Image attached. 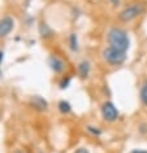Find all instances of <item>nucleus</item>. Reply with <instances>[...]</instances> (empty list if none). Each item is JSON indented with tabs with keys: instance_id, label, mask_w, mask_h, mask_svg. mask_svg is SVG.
<instances>
[{
	"instance_id": "f257e3e1",
	"label": "nucleus",
	"mask_w": 147,
	"mask_h": 153,
	"mask_svg": "<svg viewBox=\"0 0 147 153\" xmlns=\"http://www.w3.org/2000/svg\"><path fill=\"white\" fill-rule=\"evenodd\" d=\"M107 42L108 45H112L115 48H118L121 51L128 52L130 47V38L126 30L121 27H111L107 33Z\"/></svg>"
},
{
	"instance_id": "f03ea898",
	"label": "nucleus",
	"mask_w": 147,
	"mask_h": 153,
	"mask_svg": "<svg viewBox=\"0 0 147 153\" xmlns=\"http://www.w3.org/2000/svg\"><path fill=\"white\" fill-rule=\"evenodd\" d=\"M146 12V4L142 1H134L130 4L125 5L124 8L120 10L117 14V20L122 24H129V22L134 21L135 18L142 16Z\"/></svg>"
},
{
	"instance_id": "7ed1b4c3",
	"label": "nucleus",
	"mask_w": 147,
	"mask_h": 153,
	"mask_svg": "<svg viewBox=\"0 0 147 153\" xmlns=\"http://www.w3.org/2000/svg\"><path fill=\"white\" fill-rule=\"evenodd\" d=\"M102 57L110 66H121L126 61V52L112 45H107L102 51Z\"/></svg>"
},
{
	"instance_id": "20e7f679",
	"label": "nucleus",
	"mask_w": 147,
	"mask_h": 153,
	"mask_svg": "<svg viewBox=\"0 0 147 153\" xmlns=\"http://www.w3.org/2000/svg\"><path fill=\"white\" fill-rule=\"evenodd\" d=\"M100 114H102V118L106 122H116L120 117L118 109L116 108V105L112 101H104L102 106H100Z\"/></svg>"
},
{
	"instance_id": "39448f33",
	"label": "nucleus",
	"mask_w": 147,
	"mask_h": 153,
	"mask_svg": "<svg viewBox=\"0 0 147 153\" xmlns=\"http://www.w3.org/2000/svg\"><path fill=\"white\" fill-rule=\"evenodd\" d=\"M13 27H14V21L12 17L4 16L3 18H0V38H7L12 33Z\"/></svg>"
},
{
	"instance_id": "423d86ee",
	"label": "nucleus",
	"mask_w": 147,
	"mask_h": 153,
	"mask_svg": "<svg viewBox=\"0 0 147 153\" xmlns=\"http://www.w3.org/2000/svg\"><path fill=\"white\" fill-rule=\"evenodd\" d=\"M48 66L51 68V70L55 73V74H61L64 70H65V62L63 60L60 59V57L57 56H50L48 59Z\"/></svg>"
},
{
	"instance_id": "0eeeda50",
	"label": "nucleus",
	"mask_w": 147,
	"mask_h": 153,
	"mask_svg": "<svg viewBox=\"0 0 147 153\" xmlns=\"http://www.w3.org/2000/svg\"><path fill=\"white\" fill-rule=\"evenodd\" d=\"M30 104H32L33 108L38 110V112H46V110L48 109V101L46 100L44 97L38 96V95L30 97Z\"/></svg>"
},
{
	"instance_id": "6e6552de",
	"label": "nucleus",
	"mask_w": 147,
	"mask_h": 153,
	"mask_svg": "<svg viewBox=\"0 0 147 153\" xmlns=\"http://www.w3.org/2000/svg\"><path fill=\"white\" fill-rule=\"evenodd\" d=\"M90 71H91V64L87 60H81L77 64V74L81 79H87L90 76Z\"/></svg>"
},
{
	"instance_id": "1a4fd4ad",
	"label": "nucleus",
	"mask_w": 147,
	"mask_h": 153,
	"mask_svg": "<svg viewBox=\"0 0 147 153\" xmlns=\"http://www.w3.org/2000/svg\"><path fill=\"white\" fill-rule=\"evenodd\" d=\"M139 100H141L142 105L147 108V78L142 82L141 88H139Z\"/></svg>"
},
{
	"instance_id": "9d476101",
	"label": "nucleus",
	"mask_w": 147,
	"mask_h": 153,
	"mask_svg": "<svg viewBox=\"0 0 147 153\" xmlns=\"http://www.w3.org/2000/svg\"><path fill=\"white\" fill-rule=\"evenodd\" d=\"M57 110L61 113V114H69L72 113V105L70 102L67 101V100H60L57 102Z\"/></svg>"
},
{
	"instance_id": "9b49d317",
	"label": "nucleus",
	"mask_w": 147,
	"mask_h": 153,
	"mask_svg": "<svg viewBox=\"0 0 147 153\" xmlns=\"http://www.w3.org/2000/svg\"><path fill=\"white\" fill-rule=\"evenodd\" d=\"M68 44H69V48H70L73 52L78 51L80 43H78V36H77V34L72 33L70 35H69V38H68Z\"/></svg>"
},
{
	"instance_id": "f8f14e48",
	"label": "nucleus",
	"mask_w": 147,
	"mask_h": 153,
	"mask_svg": "<svg viewBox=\"0 0 147 153\" xmlns=\"http://www.w3.org/2000/svg\"><path fill=\"white\" fill-rule=\"evenodd\" d=\"M39 34L42 38H50V36H52V30L47 24H40L39 25Z\"/></svg>"
},
{
	"instance_id": "ddd939ff",
	"label": "nucleus",
	"mask_w": 147,
	"mask_h": 153,
	"mask_svg": "<svg viewBox=\"0 0 147 153\" xmlns=\"http://www.w3.org/2000/svg\"><path fill=\"white\" fill-rule=\"evenodd\" d=\"M86 131L90 134V135L96 136V137H99L100 135H102V130H100L98 126H91V125H88V126H86Z\"/></svg>"
},
{
	"instance_id": "4468645a",
	"label": "nucleus",
	"mask_w": 147,
	"mask_h": 153,
	"mask_svg": "<svg viewBox=\"0 0 147 153\" xmlns=\"http://www.w3.org/2000/svg\"><path fill=\"white\" fill-rule=\"evenodd\" d=\"M70 82H72V78L69 75L63 76V78H61V81H60V83H59V87L61 90H65V88H68V87L70 86Z\"/></svg>"
},
{
	"instance_id": "2eb2a0df",
	"label": "nucleus",
	"mask_w": 147,
	"mask_h": 153,
	"mask_svg": "<svg viewBox=\"0 0 147 153\" xmlns=\"http://www.w3.org/2000/svg\"><path fill=\"white\" fill-rule=\"evenodd\" d=\"M138 131L142 134V135H146L147 134V125L145 123V122H142L141 125H139V127H138Z\"/></svg>"
},
{
	"instance_id": "dca6fc26",
	"label": "nucleus",
	"mask_w": 147,
	"mask_h": 153,
	"mask_svg": "<svg viewBox=\"0 0 147 153\" xmlns=\"http://www.w3.org/2000/svg\"><path fill=\"white\" fill-rule=\"evenodd\" d=\"M74 153H90V151H88L87 148H83V147H80V148H77Z\"/></svg>"
},
{
	"instance_id": "f3484780",
	"label": "nucleus",
	"mask_w": 147,
	"mask_h": 153,
	"mask_svg": "<svg viewBox=\"0 0 147 153\" xmlns=\"http://www.w3.org/2000/svg\"><path fill=\"white\" fill-rule=\"evenodd\" d=\"M108 1H110L113 7H118V5H120V3H121V0H108Z\"/></svg>"
},
{
	"instance_id": "a211bd4d",
	"label": "nucleus",
	"mask_w": 147,
	"mask_h": 153,
	"mask_svg": "<svg viewBox=\"0 0 147 153\" xmlns=\"http://www.w3.org/2000/svg\"><path fill=\"white\" fill-rule=\"evenodd\" d=\"M130 153H147L146 149H133Z\"/></svg>"
},
{
	"instance_id": "6ab92c4d",
	"label": "nucleus",
	"mask_w": 147,
	"mask_h": 153,
	"mask_svg": "<svg viewBox=\"0 0 147 153\" xmlns=\"http://www.w3.org/2000/svg\"><path fill=\"white\" fill-rule=\"evenodd\" d=\"M13 153H25L24 151H21V149H16V151H14Z\"/></svg>"
},
{
	"instance_id": "aec40b11",
	"label": "nucleus",
	"mask_w": 147,
	"mask_h": 153,
	"mask_svg": "<svg viewBox=\"0 0 147 153\" xmlns=\"http://www.w3.org/2000/svg\"><path fill=\"white\" fill-rule=\"evenodd\" d=\"M0 65H2V64H0ZM0 74H2V69H0Z\"/></svg>"
}]
</instances>
